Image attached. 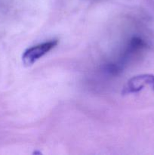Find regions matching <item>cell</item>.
Wrapping results in <instances>:
<instances>
[{
	"label": "cell",
	"instance_id": "cell-2",
	"mask_svg": "<svg viewBox=\"0 0 154 155\" xmlns=\"http://www.w3.org/2000/svg\"><path fill=\"white\" fill-rule=\"evenodd\" d=\"M149 86L154 91V75L140 74L130 79L122 89V95L136 93L140 92L145 86Z\"/></svg>",
	"mask_w": 154,
	"mask_h": 155
},
{
	"label": "cell",
	"instance_id": "cell-1",
	"mask_svg": "<svg viewBox=\"0 0 154 155\" xmlns=\"http://www.w3.org/2000/svg\"><path fill=\"white\" fill-rule=\"evenodd\" d=\"M57 40H50L36 45L26 50L22 55V61L24 66L30 67L39 58L43 57L57 45Z\"/></svg>",
	"mask_w": 154,
	"mask_h": 155
}]
</instances>
